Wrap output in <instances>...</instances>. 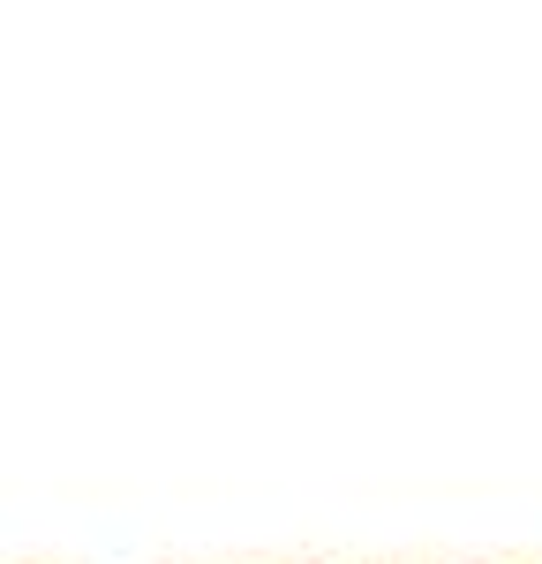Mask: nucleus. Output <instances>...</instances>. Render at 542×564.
Wrapping results in <instances>:
<instances>
[]
</instances>
